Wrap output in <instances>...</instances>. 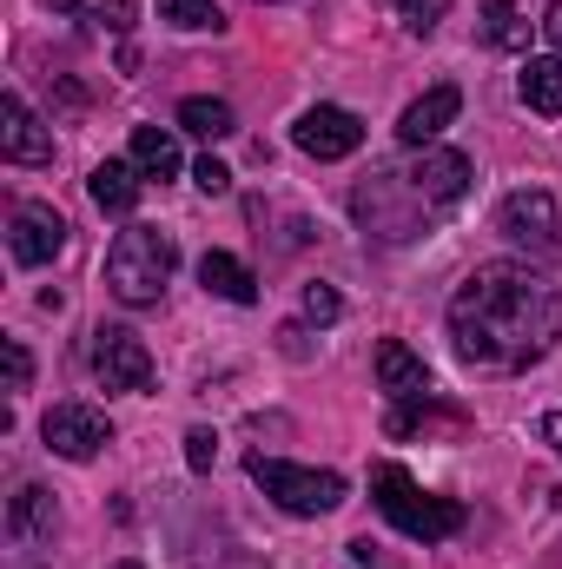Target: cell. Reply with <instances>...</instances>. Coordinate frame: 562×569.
<instances>
[{
  "label": "cell",
  "mask_w": 562,
  "mask_h": 569,
  "mask_svg": "<svg viewBox=\"0 0 562 569\" xmlns=\"http://www.w3.org/2000/svg\"><path fill=\"white\" fill-rule=\"evenodd\" d=\"M562 338V291L536 266L516 259H490L450 298V345L463 365L490 371V378H516L530 365H543Z\"/></svg>",
  "instance_id": "6da1fadb"
},
{
  "label": "cell",
  "mask_w": 562,
  "mask_h": 569,
  "mask_svg": "<svg viewBox=\"0 0 562 569\" xmlns=\"http://www.w3.org/2000/svg\"><path fill=\"white\" fill-rule=\"evenodd\" d=\"M172 272H179V246L159 226H127L113 239V252H107V291L120 305H133V311L159 305V291L172 284Z\"/></svg>",
  "instance_id": "7a4b0ae2"
},
{
  "label": "cell",
  "mask_w": 562,
  "mask_h": 569,
  "mask_svg": "<svg viewBox=\"0 0 562 569\" xmlns=\"http://www.w3.org/2000/svg\"><path fill=\"white\" fill-rule=\"evenodd\" d=\"M371 497H378V510H384L411 543H443V537L463 530V503L418 490L404 463H378V470H371Z\"/></svg>",
  "instance_id": "3957f363"
},
{
  "label": "cell",
  "mask_w": 562,
  "mask_h": 569,
  "mask_svg": "<svg viewBox=\"0 0 562 569\" xmlns=\"http://www.w3.org/2000/svg\"><path fill=\"white\" fill-rule=\"evenodd\" d=\"M252 470V483L279 503L284 517H331L338 503H344V477L338 470H311V463H284V457H252L245 463Z\"/></svg>",
  "instance_id": "277c9868"
},
{
  "label": "cell",
  "mask_w": 562,
  "mask_h": 569,
  "mask_svg": "<svg viewBox=\"0 0 562 569\" xmlns=\"http://www.w3.org/2000/svg\"><path fill=\"white\" fill-rule=\"evenodd\" d=\"M496 232L530 246V252H562V212H556V192L543 186H516L503 206H496Z\"/></svg>",
  "instance_id": "5b68a950"
},
{
  "label": "cell",
  "mask_w": 562,
  "mask_h": 569,
  "mask_svg": "<svg viewBox=\"0 0 562 569\" xmlns=\"http://www.w3.org/2000/svg\"><path fill=\"white\" fill-rule=\"evenodd\" d=\"M87 358H93V378H100L107 391H145V385H152V351H145L127 325H100Z\"/></svg>",
  "instance_id": "8992f818"
},
{
  "label": "cell",
  "mask_w": 562,
  "mask_h": 569,
  "mask_svg": "<svg viewBox=\"0 0 562 569\" xmlns=\"http://www.w3.org/2000/svg\"><path fill=\"white\" fill-rule=\"evenodd\" d=\"M40 437H47V450L53 457H67V463H93L100 450H107V418L93 411V405H53L47 418H40Z\"/></svg>",
  "instance_id": "52a82bcc"
},
{
  "label": "cell",
  "mask_w": 562,
  "mask_h": 569,
  "mask_svg": "<svg viewBox=\"0 0 562 569\" xmlns=\"http://www.w3.org/2000/svg\"><path fill=\"white\" fill-rule=\"evenodd\" d=\"M404 186H411L418 206H456L470 192V159L456 146H423L411 159V172H404Z\"/></svg>",
  "instance_id": "ba28073f"
},
{
  "label": "cell",
  "mask_w": 562,
  "mask_h": 569,
  "mask_svg": "<svg viewBox=\"0 0 562 569\" xmlns=\"http://www.w3.org/2000/svg\"><path fill=\"white\" fill-rule=\"evenodd\" d=\"M7 246H13V259H20V266H53V259L67 252V219H60L53 206L27 199V206H13Z\"/></svg>",
  "instance_id": "9c48e42d"
},
{
  "label": "cell",
  "mask_w": 562,
  "mask_h": 569,
  "mask_svg": "<svg viewBox=\"0 0 562 569\" xmlns=\"http://www.w3.org/2000/svg\"><path fill=\"white\" fill-rule=\"evenodd\" d=\"M291 140H298V152H311V159H351L364 146V120L344 113V107H311V113H298Z\"/></svg>",
  "instance_id": "30bf717a"
},
{
  "label": "cell",
  "mask_w": 562,
  "mask_h": 569,
  "mask_svg": "<svg viewBox=\"0 0 562 569\" xmlns=\"http://www.w3.org/2000/svg\"><path fill=\"white\" fill-rule=\"evenodd\" d=\"M0 152H7L13 166H53V133L33 120V107H27L20 93L0 100Z\"/></svg>",
  "instance_id": "8fae6325"
},
{
  "label": "cell",
  "mask_w": 562,
  "mask_h": 569,
  "mask_svg": "<svg viewBox=\"0 0 562 569\" xmlns=\"http://www.w3.org/2000/svg\"><path fill=\"white\" fill-rule=\"evenodd\" d=\"M378 391H384L391 405L430 398V365H423L404 338H384V345H378Z\"/></svg>",
  "instance_id": "7c38bea8"
},
{
  "label": "cell",
  "mask_w": 562,
  "mask_h": 569,
  "mask_svg": "<svg viewBox=\"0 0 562 569\" xmlns=\"http://www.w3.org/2000/svg\"><path fill=\"white\" fill-rule=\"evenodd\" d=\"M456 113H463V93L443 80V87H430L423 100H411V107H404V120H398V140L411 146V152H423V146H436V133H443Z\"/></svg>",
  "instance_id": "4fadbf2b"
},
{
  "label": "cell",
  "mask_w": 562,
  "mask_h": 569,
  "mask_svg": "<svg viewBox=\"0 0 562 569\" xmlns=\"http://www.w3.org/2000/svg\"><path fill=\"white\" fill-rule=\"evenodd\" d=\"M53 523H60L53 490H47V483H20V490H13V503H7V537L27 550V543H47V537H53Z\"/></svg>",
  "instance_id": "5bb4252c"
},
{
  "label": "cell",
  "mask_w": 562,
  "mask_h": 569,
  "mask_svg": "<svg viewBox=\"0 0 562 569\" xmlns=\"http://www.w3.org/2000/svg\"><path fill=\"white\" fill-rule=\"evenodd\" d=\"M140 186H145V172L133 159H107V166H93V179H87V192H93L100 212H133V206H140Z\"/></svg>",
  "instance_id": "9a60e30c"
},
{
  "label": "cell",
  "mask_w": 562,
  "mask_h": 569,
  "mask_svg": "<svg viewBox=\"0 0 562 569\" xmlns=\"http://www.w3.org/2000/svg\"><path fill=\"white\" fill-rule=\"evenodd\" d=\"M199 284H205L212 298H225V305H252V298H259L252 266L232 259V252H205V259H199Z\"/></svg>",
  "instance_id": "2e32d148"
},
{
  "label": "cell",
  "mask_w": 562,
  "mask_h": 569,
  "mask_svg": "<svg viewBox=\"0 0 562 569\" xmlns=\"http://www.w3.org/2000/svg\"><path fill=\"white\" fill-rule=\"evenodd\" d=\"M516 93H523V107H530V113L556 120V113H562V53L530 60V67H523V80H516Z\"/></svg>",
  "instance_id": "e0dca14e"
},
{
  "label": "cell",
  "mask_w": 562,
  "mask_h": 569,
  "mask_svg": "<svg viewBox=\"0 0 562 569\" xmlns=\"http://www.w3.org/2000/svg\"><path fill=\"white\" fill-rule=\"evenodd\" d=\"M133 166H140L145 179H179V140L165 133V127H133V152H127Z\"/></svg>",
  "instance_id": "ac0fdd59"
},
{
  "label": "cell",
  "mask_w": 562,
  "mask_h": 569,
  "mask_svg": "<svg viewBox=\"0 0 562 569\" xmlns=\"http://www.w3.org/2000/svg\"><path fill=\"white\" fill-rule=\"evenodd\" d=\"M179 127H185V133H199V140H232V133H239V113H232L225 100L192 93V100H179Z\"/></svg>",
  "instance_id": "d6986e66"
},
{
  "label": "cell",
  "mask_w": 562,
  "mask_h": 569,
  "mask_svg": "<svg viewBox=\"0 0 562 569\" xmlns=\"http://www.w3.org/2000/svg\"><path fill=\"white\" fill-rule=\"evenodd\" d=\"M476 7H483V40H490V47H523V40H530L523 13H516L510 0H476Z\"/></svg>",
  "instance_id": "ffe728a7"
},
{
  "label": "cell",
  "mask_w": 562,
  "mask_h": 569,
  "mask_svg": "<svg viewBox=\"0 0 562 569\" xmlns=\"http://www.w3.org/2000/svg\"><path fill=\"white\" fill-rule=\"evenodd\" d=\"M159 13L172 20V27H225V13H219V0H159Z\"/></svg>",
  "instance_id": "44dd1931"
},
{
  "label": "cell",
  "mask_w": 562,
  "mask_h": 569,
  "mask_svg": "<svg viewBox=\"0 0 562 569\" xmlns=\"http://www.w3.org/2000/svg\"><path fill=\"white\" fill-rule=\"evenodd\" d=\"M298 305H304V318H311V325H338V311H344V298H338L324 279L304 284V298H298Z\"/></svg>",
  "instance_id": "7402d4cb"
},
{
  "label": "cell",
  "mask_w": 562,
  "mask_h": 569,
  "mask_svg": "<svg viewBox=\"0 0 562 569\" xmlns=\"http://www.w3.org/2000/svg\"><path fill=\"white\" fill-rule=\"evenodd\" d=\"M398 13H404V27H411V33H436V27H443V13H450V0H398Z\"/></svg>",
  "instance_id": "603a6c76"
},
{
  "label": "cell",
  "mask_w": 562,
  "mask_h": 569,
  "mask_svg": "<svg viewBox=\"0 0 562 569\" xmlns=\"http://www.w3.org/2000/svg\"><path fill=\"white\" fill-rule=\"evenodd\" d=\"M192 186H199L205 199H225V192H232V166H219V159L205 152V159L192 166Z\"/></svg>",
  "instance_id": "cb8c5ba5"
},
{
  "label": "cell",
  "mask_w": 562,
  "mask_h": 569,
  "mask_svg": "<svg viewBox=\"0 0 562 569\" xmlns=\"http://www.w3.org/2000/svg\"><path fill=\"white\" fill-rule=\"evenodd\" d=\"M185 463H192V470H212V463H219V437H212L205 425L185 430Z\"/></svg>",
  "instance_id": "d4e9b609"
},
{
  "label": "cell",
  "mask_w": 562,
  "mask_h": 569,
  "mask_svg": "<svg viewBox=\"0 0 562 569\" xmlns=\"http://www.w3.org/2000/svg\"><path fill=\"white\" fill-rule=\"evenodd\" d=\"M27 385H33V358L20 338H7V391H27Z\"/></svg>",
  "instance_id": "484cf974"
},
{
  "label": "cell",
  "mask_w": 562,
  "mask_h": 569,
  "mask_svg": "<svg viewBox=\"0 0 562 569\" xmlns=\"http://www.w3.org/2000/svg\"><path fill=\"white\" fill-rule=\"evenodd\" d=\"M543 33H550V47L562 53V0H550V13H543Z\"/></svg>",
  "instance_id": "4316f807"
},
{
  "label": "cell",
  "mask_w": 562,
  "mask_h": 569,
  "mask_svg": "<svg viewBox=\"0 0 562 569\" xmlns=\"http://www.w3.org/2000/svg\"><path fill=\"white\" fill-rule=\"evenodd\" d=\"M543 443H550V450L562 457V405L550 411V418H543Z\"/></svg>",
  "instance_id": "83f0119b"
},
{
  "label": "cell",
  "mask_w": 562,
  "mask_h": 569,
  "mask_svg": "<svg viewBox=\"0 0 562 569\" xmlns=\"http://www.w3.org/2000/svg\"><path fill=\"white\" fill-rule=\"evenodd\" d=\"M113 569H145V563H113Z\"/></svg>",
  "instance_id": "f1b7e54d"
}]
</instances>
